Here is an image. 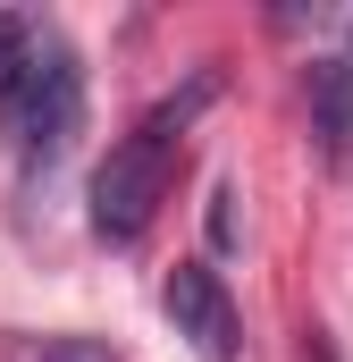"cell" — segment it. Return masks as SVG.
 I'll use <instances>...</instances> for the list:
<instances>
[{"label":"cell","mask_w":353,"mask_h":362,"mask_svg":"<svg viewBox=\"0 0 353 362\" xmlns=\"http://www.w3.org/2000/svg\"><path fill=\"white\" fill-rule=\"evenodd\" d=\"M210 93H219V68H193L176 93H160L109 144V160L92 169V236L101 245H135L152 228V211L169 202V177H176V160H185V135H193V118H202Z\"/></svg>","instance_id":"1"},{"label":"cell","mask_w":353,"mask_h":362,"mask_svg":"<svg viewBox=\"0 0 353 362\" xmlns=\"http://www.w3.org/2000/svg\"><path fill=\"white\" fill-rule=\"evenodd\" d=\"M0 118H8L17 160H25V169H51V160L76 144V118H85V59L68 51V34L34 25L25 68L0 85Z\"/></svg>","instance_id":"2"},{"label":"cell","mask_w":353,"mask_h":362,"mask_svg":"<svg viewBox=\"0 0 353 362\" xmlns=\"http://www.w3.org/2000/svg\"><path fill=\"white\" fill-rule=\"evenodd\" d=\"M160 312L176 320V337H185L202 362H236L244 320H236V295H227V278L210 270V262H176L169 286H160Z\"/></svg>","instance_id":"3"},{"label":"cell","mask_w":353,"mask_h":362,"mask_svg":"<svg viewBox=\"0 0 353 362\" xmlns=\"http://www.w3.org/2000/svg\"><path fill=\"white\" fill-rule=\"evenodd\" d=\"M303 101H311V135H320V152L345 160V152H353V59H311Z\"/></svg>","instance_id":"4"},{"label":"cell","mask_w":353,"mask_h":362,"mask_svg":"<svg viewBox=\"0 0 353 362\" xmlns=\"http://www.w3.org/2000/svg\"><path fill=\"white\" fill-rule=\"evenodd\" d=\"M8 362H118L101 337H76V329H51V337H8Z\"/></svg>","instance_id":"5"},{"label":"cell","mask_w":353,"mask_h":362,"mask_svg":"<svg viewBox=\"0 0 353 362\" xmlns=\"http://www.w3.org/2000/svg\"><path fill=\"white\" fill-rule=\"evenodd\" d=\"M25 51H34V17H8V8H0V85L25 68Z\"/></svg>","instance_id":"6"}]
</instances>
